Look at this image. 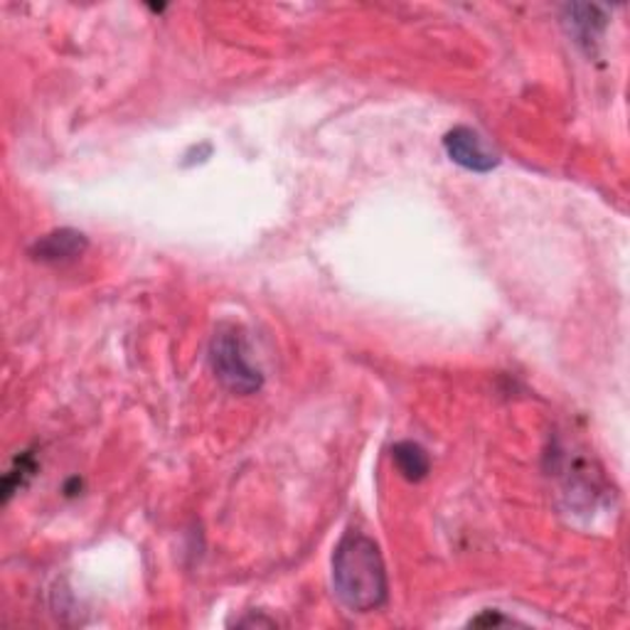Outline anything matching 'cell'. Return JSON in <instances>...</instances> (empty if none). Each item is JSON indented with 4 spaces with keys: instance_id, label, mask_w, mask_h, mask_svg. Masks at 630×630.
Here are the masks:
<instances>
[{
    "instance_id": "6da1fadb",
    "label": "cell",
    "mask_w": 630,
    "mask_h": 630,
    "mask_svg": "<svg viewBox=\"0 0 630 630\" xmlns=\"http://www.w3.org/2000/svg\"><path fill=\"white\" fill-rule=\"evenodd\" d=\"M333 588L352 614H370L387 601V569L368 535L348 532L333 552Z\"/></svg>"
},
{
    "instance_id": "7a4b0ae2",
    "label": "cell",
    "mask_w": 630,
    "mask_h": 630,
    "mask_svg": "<svg viewBox=\"0 0 630 630\" xmlns=\"http://www.w3.org/2000/svg\"><path fill=\"white\" fill-rule=\"evenodd\" d=\"M210 362L217 380L235 394H254L261 390L263 378L259 368H254L249 360V348L244 335L227 325L220 328L210 345Z\"/></svg>"
},
{
    "instance_id": "3957f363",
    "label": "cell",
    "mask_w": 630,
    "mask_h": 630,
    "mask_svg": "<svg viewBox=\"0 0 630 630\" xmlns=\"http://www.w3.org/2000/svg\"><path fill=\"white\" fill-rule=\"evenodd\" d=\"M443 150L453 162H459L461 168L473 172H487L493 170L500 158H497L477 131L469 126H455L449 134L443 136Z\"/></svg>"
},
{
    "instance_id": "277c9868",
    "label": "cell",
    "mask_w": 630,
    "mask_h": 630,
    "mask_svg": "<svg viewBox=\"0 0 630 630\" xmlns=\"http://www.w3.org/2000/svg\"><path fill=\"white\" fill-rule=\"evenodd\" d=\"M89 241L87 237L81 235V232L75 229H57V232H49V235L40 237L30 254H33V259L43 261V263H67V261H75L77 257L87 251Z\"/></svg>"
},
{
    "instance_id": "5b68a950",
    "label": "cell",
    "mask_w": 630,
    "mask_h": 630,
    "mask_svg": "<svg viewBox=\"0 0 630 630\" xmlns=\"http://www.w3.org/2000/svg\"><path fill=\"white\" fill-rule=\"evenodd\" d=\"M392 461H394L396 469H400V473L406 477V481H412V483L424 481V477L429 475V469H431L429 455H426L421 446L414 443V441L396 443L392 449Z\"/></svg>"
},
{
    "instance_id": "8992f818",
    "label": "cell",
    "mask_w": 630,
    "mask_h": 630,
    "mask_svg": "<svg viewBox=\"0 0 630 630\" xmlns=\"http://www.w3.org/2000/svg\"><path fill=\"white\" fill-rule=\"evenodd\" d=\"M35 471H37V463L33 459V453L18 455L15 465L3 477V500L8 503L10 497L20 491V487H25V483L35 475Z\"/></svg>"
},
{
    "instance_id": "52a82bcc",
    "label": "cell",
    "mask_w": 630,
    "mask_h": 630,
    "mask_svg": "<svg viewBox=\"0 0 630 630\" xmlns=\"http://www.w3.org/2000/svg\"><path fill=\"white\" fill-rule=\"evenodd\" d=\"M505 623H513V621L510 618H503L497 611H485L481 618L471 621V626H505Z\"/></svg>"
}]
</instances>
